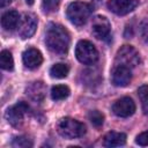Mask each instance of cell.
Returning <instances> with one entry per match:
<instances>
[{
	"instance_id": "cell-1",
	"label": "cell",
	"mask_w": 148,
	"mask_h": 148,
	"mask_svg": "<svg viewBox=\"0 0 148 148\" xmlns=\"http://www.w3.org/2000/svg\"><path fill=\"white\" fill-rule=\"evenodd\" d=\"M45 43L47 49L56 54H65L68 51L71 38L68 31L60 24H49L45 34Z\"/></svg>"
},
{
	"instance_id": "cell-2",
	"label": "cell",
	"mask_w": 148,
	"mask_h": 148,
	"mask_svg": "<svg viewBox=\"0 0 148 148\" xmlns=\"http://www.w3.org/2000/svg\"><path fill=\"white\" fill-rule=\"evenodd\" d=\"M91 12H92L91 5L82 1H74L68 5L66 14L68 20L74 25H83L91 15Z\"/></svg>"
},
{
	"instance_id": "cell-3",
	"label": "cell",
	"mask_w": 148,
	"mask_h": 148,
	"mask_svg": "<svg viewBox=\"0 0 148 148\" xmlns=\"http://www.w3.org/2000/svg\"><path fill=\"white\" fill-rule=\"evenodd\" d=\"M57 131L61 136L66 139H76L86 133V126L76 119L66 117L58 121Z\"/></svg>"
},
{
	"instance_id": "cell-4",
	"label": "cell",
	"mask_w": 148,
	"mask_h": 148,
	"mask_svg": "<svg viewBox=\"0 0 148 148\" xmlns=\"http://www.w3.org/2000/svg\"><path fill=\"white\" fill-rule=\"evenodd\" d=\"M76 59L84 65H92L98 59V52L89 40H80L75 47Z\"/></svg>"
},
{
	"instance_id": "cell-5",
	"label": "cell",
	"mask_w": 148,
	"mask_h": 148,
	"mask_svg": "<svg viewBox=\"0 0 148 148\" xmlns=\"http://www.w3.org/2000/svg\"><path fill=\"white\" fill-rule=\"evenodd\" d=\"M140 64V56L139 52L131 45L121 46L116 56V65L126 66L128 68H134Z\"/></svg>"
},
{
	"instance_id": "cell-6",
	"label": "cell",
	"mask_w": 148,
	"mask_h": 148,
	"mask_svg": "<svg viewBox=\"0 0 148 148\" xmlns=\"http://www.w3.org/2000/svg\"><path fill=\"white\" fill-rule=\"evenodd\" d=\"M28 110H29V105L27 103L18 102L12 105L10 108H8V110L6 111V119L10 125L17 127L23 123L24 116L28 113Z\"/></svg>"
},
{
	"instance_id": "cell-7",
	"label": "cell",
	"mask_w": 148,
	"mask_h": 148,
	"mask_svg": "<svg viewBox=\"0 0 148 148\" xmlns=\"http://www.w3.org/2000/svg\"><path fill=\"white\" fill-rule=\"evenodd\" d=\"M37 28V17L31 13H25L20 21V24L17 27L18 35L22 39L30 38Z\"/></svg>"
},
{
	"instance_id": "cell-8",
	"label": "cell",
	"mask_w": 148,
	"mask_h": 148,
	"mask_svg": "<svg viewBox=\"0 0 148 148\" xmlns=\"http://www.w3.org/2000/svg\"><path fill=\"white\" fill-rule=\"evenodd\" d=\"M112 111L118 117L127 118L135 112V103L130 97H121L113 103Z\"/></svg>"
},
{
	"instance_id": "cell-9",
	"label": "cell",
	"mask_w": 148,
	"mask_h": 148,
	"mask_svg": "<svg viewBox=\"0 0 148 148\" xmlns=\"http://www.w3.org/2000/svg\"><path fill=\"white\" fill-rule=\"evenodd\" d=\"M139 5V0H109L106 2L108 8L116 15H126L134 10Z\"/></svg>"
},
{
	"instance_id": "cell-10",
	"label": "cell",
	"mask_w": 148,
	"mask_h": 148,
	"mask_svg": "<svg viewBox=\"0 0 148 148\" xmlns=\"http://www.w3.org/2000/svg\"><path fill=\"white\" fill-rule=\"evenodd\" d=\"M91 30L96 38L98 39H106L110 36L111 25L106 17L104 16H95L91 23Z\"/></svg>"
},
{
	"instance_id": "cell-11",
	"label": "cell",
	"mask_w": 148,
	"mask_h": 148,
	"mask_svg": "<svg viewBox=\"0 0 148 148\" xmlns=\"http://www.w3.org/2000/svg\"><path fill=\"white\" fill-rule=\"evenodd\" d=\"M132 79L131 68L121 65H116L112 72V83L116 87H126Z\"/></svg>"
},
{
	"instance_id": "cell-12",
	"label": "cell",
	"mask_w": 148,
	"mask_h": 148,
	"mask_svg": "<svg viewBox=\"0 0 148 148\" xmlns=\"http://www.w3.org/2000/svg\"><path fill=\"white\" fill-rule=\"evenodd\" d=\"M22 60L23 64L27 68L29 69H36L38 68L42 62H43V56L42 53L35 49V47H30L28 50H25L22 54Z\"/></svg>"
},
{
	"instance_id": "cell-13",
	"label": "cell",
	"mask_w": 148,
	"mask_h": 148,
	"mask_svg": "<svg viewBox=\"0 0 148 148\" xmlns=\"http://www.w3.org/2000/svg\"><path fill=\"white\" fill-rule=\"evenodd\" d=\"M21 16L16 10H8L1 16V25L7 31H13L20 24Z\"/></svg>"
},
{
	"instance_id": "cell-14",
	"label": "cell",
	"mask_w": 148,
	"mask_h": 148,
	"mask_svg": "<svg viewBox=\"0 0 148 148\" xmlns=\"http://www.w3.org/2000/svg\"><path fill=\"white\" fill-rule=\"evenodd\" d=\"M45 92H46V88L44 86L43 82L37 81V82H32L28 88H27V94L29 95V97L35 101V102H40L44 99L45 97Z\"/></svg>"
},
{
	"instance_id": "cell-15",
	"label": "cell",
	"mask_w": 148,
	"mask_h": 148,
	"mask_svg": "<svg viewBox=\"0 0 148 148\" xmlns=\"http://www.w3.org/2000/svg\"><path fill=\"white\" fill-rule=\"evenodd\" d=\"M126 142V134L120 132H109L103 140L105 147H120Z\"/></svg>"
},
{
	"instance_id": "cell-16",
	"label": "cell",
	"mask_w": 148,
	"mask_h": 148,
	"mask_svg": "<svg viewBox=\"0 0 148 148\" xmlns=\"http://www.w3.org/2000/svg\"><path fill=\"white\" fill-rule=\"evenodd\" d=\"M69 88L65 84H57L53 86L51 89V97L54 101H61L69 96Z\"/></svg>"
},
{
	"instance_id": "cell-17",
	"label": "cell",
	"mask_w": 148,
	"mask_h": 148,
	"mask_svg": "<svg viewBox=\"0 0 148 148\" xmlns=\"http://www.w3.org/2000/svg\"><path fill=\"white\" fill-rule=\"evenodd\" d=\"M68 72H69V67L66 65V64H56L51 67L50 69V75L54 79H64L68 75Z\"/></svg>"
},
{
	"instance_id": "cell-18",
	"label": "cell",
	"mask_w": 148,
	"mask_h": 148,
	"mask_svg": "<svg viewBox=\"0 0 148 148\" xmlns=\"http://www.w3.org/2000/svg\"><path fill=\"white\" fill-rule=\"evenodd\" d=\"M0 65L2 69L6 71H12L14 68V60H13V56L9 51L7 50H2L0 53Z\"/></svg>"
},
{
	"instance_id": "cell-19",
	"label": "cell",
	"mask_w": 148,
	"mask_h": 148,
	"mask_svg": "<svg viewBox=\"0 0 148 148\" xmlns=\"http://www.w3.org/2000/svg\"><path fill=\"white\" fill-rule=\"evenodd\" d=\"M138 96L140 98L143 113L145 114H148V86L147 84H143V86L139 87V89H138Z\"/></svg>"
},
{
	"instance_id": "cell-20",
	"label": "cell",
	"mask_w": 148,
	"mask_h": 148,
	"mask_svg": "<svg viewBox=\"0 0 148 148\" xmlns=\"http://www.w3.org/2000/svg\"><path fill=\"white\" fill-rule=\"evenodd\" d=\"M88 118H89V120L91 121V124H92L94 126H96V127L102 126L103 123H104V116H103L99 111H97V110L90 111L89 114H88Z\"/></svg>"
},
{
	"instance_id": "cell-21",
	"label": "cell",
	"mask_w": 148,
	"mask_h": 148,
	"mask_svg": "<svg viewBox=\"0 0 148 148\" xmlns=\"http://www.w3.org/2000/svg\"><path fill=\"white\" fill-rule=\"evenodd\" d=\"M12 146L16 148H28L32 146V142L27 136H16L12 141Z\"/></svg>"
},
{
	"instance_id": "cell-22",
	"label": "cell",
	"mask_w": 148,
	"mask_h": 148,
	"mask_svg": "<svg viewBox=\"0 0 148 148\" xmlns=\"http://www.w3.org/2000/svg\"><path fill=\"white\" fill-rule=\"evenodd\" d=\"M140 35L145 43L148 44V18L143 20L140 24Z\"/></svg>"
},
{
	"instance_id": "cell-23",
	"label": "cell",
	"mask_w": 148,
	"mask_h": 148,
	"mask_svg": "<svg viewBox=\"0 0 148 148\" xmlns=\"http://www.w3.org/2000/svg\"><path fill=\"white\" fill-rule=\"evenodd\" d=\"M60 0H43V8L46 12H53L57 9Z\"/></svg>"
},
{
	"instance_id": "cell-24",
	"label": "cell",
	"mask_w": 148,
	"mask_h": 148,
	"mask_svg": "<svg viewBox=\"0 0 148 148\" xmlns=\"http://www.w3.org/2000/svg\"><path fill=\"white\" fill-rule=\"evenodd\" d=\"M135 142H136L139 146H142V147L148 146V131L140 133V134L136 136Z\"/></svg>"
},
{
	"instance_id": "cell-25",
	"label": "cell",
	"mask_w": 148,
	"mask_h": 148,
	"mask_svg": "<svg viewBox=\"0 0 148 148\" xmlns=\"http://www.w3.org/2000/svg\"><path fill=\"white\" fill-rule=\"evenodd\" d=\"M12 1L13 0H0V7H6L7 5H9V3H12Z\"/></svg>"
},
{
	"instance_id": "cell-26",
	"label": "cell",
	"mask_w": 148,
	"mask_h": 148,
	"mask_svg": "<svg viewBox=\"0 0 148 148\" xmlns=\"http://www.w3.org/2000/svg\"><path fill=\"white\" fill-rule=\"evenodd\" d=\"M34 1H35V0H25V2H27L28 5H32V3H34Z\"/></svg>"
}]
</instances>
